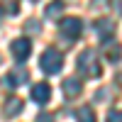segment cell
Instances as JSON below:
<instances>
[{"label":"cell","mask_w":122,"mask_h":122,"mask_svg":"<svg viewBox=\"0 0 122 122\" xmlns=\"http://www.w3.org/2000/svg\"><path fill=\"white\" fill-rule=\"evenodd\" d=\"M73 117H76V122H95V112L90 105H81L73 112Z\"/></svg>","instance_id":"9"},{"label":"cell","mask_w":122,"mask_h":122,"mask_svg":"<svg viewBox=\"0 0 122 122\" xmlns=\"http://www.w3.org/2000/svg\"><path fill=\"white\" fill-rule=\"evenodd\" d=\"M59 32H61V37H64L66 42H73V39H78L81 32H83V22H81L78 17H64L59 22Z\"/></svg>","instance_id":"3"},{"label":"cell","mask_w":122,"mask_h":122,"mask_svg":"<svg viewBox=\"0 0 122 122\" xmlns=\"http://www.w3.org/2000/svg\"><path fill=\"white\" fill-rule=\"evenodd\" d=\"M32 100L39 105H46L49 100H51V88H49L46 83H37L32 86Z\"/></svg>","instance_id":"5"},{"label":"cell","mask_w":122,"mask_h":122,"mask_svg":"<svg viewBox=\"0 0 122 122\" xmlns=\"http://www.w3.org/2000/svg\"><path fill=\"white\" fill-rule=\"evenodd\" d=\"M39 68H42L44 73H49V76L59 73V71L64 68V56H61V51L54 49V46H49L46 51L39 56Z\"/></svg>","instance_id":"2"},{"label":"cell","mask_w":122,"mask_h":122,"mask_svg":"<svg viewBox=\"0 0 122 122\" xmlns=\"http://www.w3.org/2000/svg\"><path fill=\"white\" fill-rule=\"evenodd\" d=\"M112 20H98V22H95V32H98V37L100 39H105V42H107V39L110 37H112Z\"/></svg>","instance_id":"8"},{"label":"cell","mask_w":122,"mask_h":122,"mask_svg":"<svg viewBox=\"0 0 122 122\" xmlns=\"http://www.w3.org/2000/svg\"><path fill=\"white\" fill-rule=\"evenodd\" d=\"M0 22H3V7H0Z\"/></svg>","instance_id":"15"},{"label":"cell","mask_w":122,"mask_h":122,"mask_svg":"<svg viewBox=\"0 0 122 122\" xmlns=\"http://www.w3.org/2000/svg\"><path fill=\"white\" fill-rule=\"evenodd\" d=\"M103 51H105V56H107L110 61H117L122 49H120V44L115 42V39H107V42H105V46H103Z\"/></svg>","instance_id":"11"},{"label":"cell","mask_w":122,"mask_h":122,"mask_svg":"<svg viewBox=\"0 0 122 122\" xmlns=\"http://www.w3.org/2000/svg\"><path fill=\"white\" fill-rule=\"evenodd\" d=\"M107 122H122V110H112L107 115Z\"/></svg>","instance_id":"13"},{"label":"cell","mask_w":122,"mask_h":122,"mask_svg":"<svg viewBox=\"0 0 122 122\" xmlns=\"http://www.w3.org/2000/svg\"><path fill=\"white\" fill-rule=\"evenodd\" d=\"M81 90H83V83H81L78 78L71 76V78L64 81V95H66L68 100H71V98H76V95H81Z\"/></svg>","instance_id":"7"},{"label":"cell","mask_w":122,"mask_h":122,"mask_svg":"<svg viewBox=\"0 0 122 122\" xmlns=\"http://www.w3.org/2000/svg\"><path fill=\"white\" fill-rule=\"evenodd\" d=\"M22 107H25V103L20 98H10L7 103H5V117H15V115H20L22 112Z\"/></svg>","instance_id":"10"},{"label":"cell","mask_w":122,"mask_h":122,"mask_svg":"<svg viewBox=\"0 0 122 122\" xmlns=\"http://www.w3.org/2000/svg\"><path fill=\"white\" fill-rule=\"evenodd\" d=\"M27 81H29V73H27V71H25V68H15V71H10V73L5 76L3 83L12 88V86H25Z\"/></svg>","instance_id":"6"},{"label":"cell","mask_w":122,"mask_h":122,"mask_svg":"<svg viewBox=\"0 0 122 122\" xmlns=\"http://www.w3.org/2000/svg\"><path fill=\"white\" fill-rule=\"evenodd\" d=\"M37 122H54V115L51 112H42V115L37 117Z\"/></svg>","instance_id":"14"},{"label":"cell","mask_w":122,"mask_h":122,"mask_svg":"<svg viewBox=\"0 0 122 122\" xmlns=\"http://www.w3.org/2000/svg\"><path fill=\"white\" fill-rule=\"evenodd\" d=\"M76 66L81 71V76H86V78H100V73H103V66L98 61L95 49H83L81 56L76 59Z\"/></svg>","instance_id":"1"},{"label":"cell","mask_w":122,"mask_h":122,"mask_svg":"<svg viewBox=\"0 0 122 122\" xmlns=\"http://www.w3.org/2000/svg\"><path fill=\"white\" fill-rule=\"evenodd\" d=\"M32 3H37V0H32Z\"/></svg>","instance_id":"16"},{"label":"cell","mask_w":122,"mask_h":122,"mask_svg":"<svg viewBox=\"0 0 122 122\" xmlns=\"http://www.w3.org/2000/svg\"><path fill=\"white\" fill-rule=\"evenodd\" d=\"M10 51H12V56L17 61H27L29 51H32V42H29L27 37H20V39H15V42L10 44Z\"/></svg>","instance_id":"4"},{"label":"cell","mask_w":122,"mask_h":122,"mask_svg":"<svg viewBox=\"0 0 122 122\" xmlns=\"http://www.w3.org/2000/svg\"><path fill=\"white\" fill-rule=\"evenodd\" d=\"M64 12V3L61 0H54L51 5H46V10H44V17H49V20H59V15Z\"/></svg>","instance_id":"12"}]
</instances>
